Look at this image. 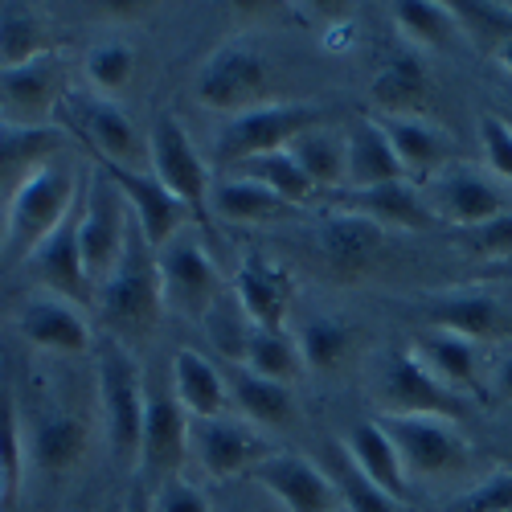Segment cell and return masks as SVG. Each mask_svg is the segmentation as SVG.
I'll list each match as a JSON object with an SVG mask.
<instances>
[{"instance_id": "1", "label": "cell", "mask_w": 512, "mask_h": 512, "mask_svg": "<svg viewBox=\"0 0 512 512\" xmlns=\"http://www.w3.org/2000/svg\"><path fill=\"white\" fill-rule=\"evenodd\" d=\"M95 312L103 324V336L123 340L127 349L144 345L164 320V283L156 250L144 242L140 226H132L127 246L119 254L115 271L95 287Z\"/></svg>"}, {"instance_id": "2", "label": "cell", "mask_w": 512, "mask_h": 512, "mask_svg": "<svg viewBox=\"0 0 512 512\" xmlns=\"http://www.w3.org/2000/svg\"><path fill=\"white\" fill-rule=\"evenodd\" d=\"M82 181L87 173L70 160V156H58L54 164H46L41 173H33L13 197H9V209H5V250H0V267H17V263H29L37 246L46 242L82 197Z\"/></svg>"}, {"instance_id": "3", "label": "cell", "mask_w": 512, "mask_h": 512, "mask_svg": "<svg viewBox=\"0 0 512 512\" xmlns=\"http://www.w3.org/2000/svg\"><path fill=\"white\" fill-rule=\"evenodd\" d=\"M95 398L103 414V439L119 467H136L140 435H144V406H148V377L140 373L136 349H127L115 336L95 340Z\"/></svg>"}, {"instance_id": "4", "label": "cell", "mask_w": 512, "mask_h": 512, "mask_svg": "<svg viewBox=\"0 0 512 512\" xmlns=\"http://www.w3.org/2000/svg\"><path fill=\"white\" fill-rule=\"evenodd\" d=\"M271 87H275L271 54L254 37L218 41L193 74V99L205 111L226 115V119H234L242 111H254V107H267Z\"/></svg>"}, {"instance_id": "5", "label": "cell", "mask_w": 512, "mask_h": 512, "mask_svg": "<svg viewBox=\"0 0 512 512\" xmlns=\"http://www.w3.org/2000/svg\"><path fill=\"white\" fill-rule=\"evenodd\" d=\"M320 123H332V111L324 103H267V107L242 111L218 127L213 160L222 168H234L254 156L283 152L295 136H304L308 127H320Z\"/></svg>"}, {"instance_id": "6", "label": "cell", "mask_w": 512, "mask_h": 512, "mask_svg": "<svg viewBox=\"0 0 512 512\" xmlns=\"http://www.w3.org/2000/svg\"><path fill=\"white\" fill-rule=\"evenodd\" d=\"M377 422L386 426V435L394 439L410 484L414 480H431V484L435 480H455V476L476 467V451H472V443H467V435L459 431V422L426 418V414H414V418L377 414Z\"/></svg>"}, {"instance_id": "7", "label": "cell", "mask_w": 512, "mask_h": 512, "mask_svg": "<svg viewBox=\"0 0 512 512\" xmlns=\"http://www.w3.org/2000/svg\"><path fill=\"white\" fill-rule=\"evenodd\" d=\"M369 398L377 406V414H398V418H447V422H463L467 414V398L451 394L447 386L426 373L410 349H394L381 353L373 373H369Z\"/></svg>"}, {"instance_id": "8", "label": "cell", "mask_w": 512, "mask_h": 512, "mask_svg": "<svg viewBox=\"0 0 512 512\" xmlns=\"http://www.w3.org/2000/svg\"><path fill=\"white\" fill-rule=\"evenodd\" d=\"M148 164H152V177L189 209V218L197 222V230H209V189H213L209 164L197 152L189 127L173 111H160L152 119Z\"/></svg>"}, {"instance_id": "9", "label": "cell", "mask_w": 512, "mask_h": 512, "mask_svg": "<svg viewBox=\"0 0 512 512\" xmlns=\"http://www.w3.org/2000/svg\"><path fill=\"white\" fill-rule=\"evenodd\" d=\"M136 218L127 209L123 193L115 189V181L95 168L82 181V201H78V250H82V267H87L91 287H99L127 246V234H132Z\"/></svg>"}, {"instance_id": "10", "label": "cell", "mask_w": 512, "mask_h": 512, "mask_svg": "<svg viewBox=\"0 0 512 512\" xmlns=\"http://www.w3.org/2000/svg\"><path fill=\"white\" fill-rule=\"evenodd\" d=\"M66 136H74L82 148L91 152L95 164H127L136 168L140 156V136H136V123L127 119V111L115 99H103L87 87H70L58 119H54Z\"/></svg>"}, {"instance_id": "11", "label": "cell", "mask_w": 512, "mask_h": 512, "mask_svg": "<svg viewBox=\"0 0 512 512\" xmlns=\"http://www.w3.org/2000/svg\"><path fill=\"white\" fill-rule=\"evenodd\" d=\"M156 263H160V283H164V308L185 320L201 324L209 308L230 291L193 226L181 230L164 250H156Z\"/></svg>"}, {"instance_id": "12", "label": "cell", "mask_w": 512, "mask_h": 512, "mask_svg": "<svg viewBox=\"0 0 512 512\" xmlns=\"http://www.w3.org/2000/svg\"><path fill=\"white\" fill-rule=\"evenodd\" d=\"M279 447L267 439V431L250 426L246 418H189V455L209 480H234L250 476L267 455Z\"/></svg>"}, {"instance_id": "13", "label": "cell", "mask_w": 512, "mask_h": 512, "mask_svg": "<svg viewBox=\"0 0 512 512\" xmlns=\"http://www.w3.org/2000/svg\"><path fill=\"white\" fill-rule=\"evenodd\" d=\"M414 312L426 320V328H443L455 336H467L476 345L492 340H512V308L500 295L484 287H447V291H426L414 300Z\"/></svg>"}, {"instance_id": "14", "label": "cell", "mask_w": 512, "mask_h": 512, "mask_svg": "<svg viewBox=\"0 0 512 512\" xmlns=\"http://www.w3.org/2000/svg\"><path fill=\"white\" fill-rule=\"evenodd\" d=\"M66 91H70V66L58 50L25 66H9L0 70V119L25 127H50L58 119Z\"/></svg>"}, {"instance_id": "15", "label": "cell", "mask_w": 512, "mask_h": 512, "mask_svg": "<svg viewBox=\"0 0 512 512\" xmlns=\"http://www.w3.org/2000/svg\"><path fill=\"white\" fill-rule=\"evenodd\" d=\"M189 459V414L173 398V390H160L148 381L144 406V435H140V484L152 492L164 480H177Z\"/></svg>"}, {"instance_id": "16", "label": "cell", "mask_w": 512, "mask_h": 512, "mask_svg": "<svg viewBox=\"0 0 512 512\" xmlns=\"http://www.w3.org/2000/svg\"><path fill=\"white\" fill-rule=\"evenodd\" d=\"M422 197L426 205H431V213L451 226V230H472V226H484L492 218H500V213L508 209L504 193L496 181H488L480 168L472 164H447L439 177H431L422 185Z\"/></svg>"}, {"instance_id": "17", "label": "cell", "mask_w": 512, "mask_h": 512, "mask_svg": "<svg viewBox=\"0 0 512 512\" xmlns=\"http://www.w3.org/2000/svg\"><path fill=\"white\" fill-rule=\"evenodd\" d=\"M406 349L451 394L467 402L488 398V357H484V345H476V340L443 332V328H422L414 332Z\"/></svg>"}, {"instance_id": "18", "label": "cell", "mask_w": 512, "mask_h": 512, "mask_svg": "<svg viewBox=\"0 0 512 512\" xmlns=\"http://www.w3.org/2000/svg\"><path fill=\"white\" fill-rule=\"evenodd\" d=\"M386 230H377L373 222L357 218V213H340L332 209L328 218L312 230V250L320 267H328L332 279L340 283H353V279H365L381 254H386Z\"/></svg>"}, {"instance_id": "19", "label": "cell", "mask_w": 512, "mask_h": 512, "mask_svg": "<svg viewBox=\"0 0 512 512\" xmlns=\"http://www.w3.org/2000/svg\"><path fill=\"white\" fill-rule=\"evenodd\" d=\"M230 295L238 300V308L246 312V320L254 328L283 332L291 300H295V275H291V267L271 259L267 250H246L234 279H230Z\"/></svg>"}, {"instance_id": "20", "label": "cell", "mask_w": 512, "mask_h": 512, "mask_svg": "<svg viewBox=\"0 0 512 512\" xmlns=\"http://www.w3.org/2000/svg\"><path fill=\"white\" fill-rule=\"evenodd\" d=\"M17 336L25 345L54 353V357H87L95 349V332L87 324V316L78 312V304L62 300L54 291H37L25 295V304L13 316Z\"/></svg>"}, {"instance_id": "21", "label": "cell", "mask_w": 512, "mask_h": 512, "mask_svg": "<svg viewBox=\"0 0 512 512\" xmlns=\"http://www.w3.org/2000/svg\"><path fill=\"white\" fill-rule=\"evenodd\" d=\"M250 480L259 484L283 512H336L340 496L328 480V472L300 455V451H275L250 472Z\"/></svg>"}, {"instance_id": "22", "label": "cell", "mask_w": 512, "mask_h": 512, "mask_svg": "<svg viewBox=\"0 0 512 512\" xmlns=\"http://www.w3.org/2000/svg\"><path fill=\"white\" fill-rule=\"evenodd\" d=\"M95 168H103L115 181V189L123 193L127 209H132V218L152 250H164L181 230H189V209L152 177V168L148 173L144 168H127V164H95Z\"/></svg>"}, {"instance_id": "23", "label": "cell", "mask_w": 512, "mask_h": 512, "mask_svg": "<svg viewBox=\"0 0 512 512\" xmlns=\"http://www.w3.org/2000/svg\"><path fill=\"white\" fill-rule=\"evenodd\" d=\"M336 209L357 213V218L373 222L386 234H422V230L439 226V218L431 213V205H426L422 189L410 185V181H390V185H377V189H340Z\"/></svg>"}, {"instance_id": "24", "label": "cell", "mask_w": 512, "mask_h": 512, "mask_svg": "<svg viewBox=\"0 0 512 512\" xmlns=\"http://www.w3.org/2000/svg\"><path fill=\"white\" fill-rule=\"evenodd\" d=\"M377 127L386 132L402 173L410 185H426L431 177H439L447 164H455V140L447 127L431 123L426 115H373Z\"/></svg>"}, {"instance_id": "25", "label": "cell", "mask_w": 512, "mask_h": 512, "mask_svg": "<svg viewBox=\"0 0 512 512\" xmlns=\"http://www.w3.org/2000/svg\"><path fill=\"white\" fill-rule=\"evenodd\" d=\"M25 443H29V467L41 476H66L82 463L91 447V426L87 418H78L74 410H41L25 426Z\"/></svg>"}, {"instance_id": "26", "label": "cell", "mask_w": 512, "mask_h": 512, "mask_svg": "<svg viewBox=\"0 0 512 512\" xmlns=\"http://www.w3.org/2000/svg\"><path fill=\"white\" fill-rule=\"evenodd\" d=\"M66 156V132L58 123L25 127L0 119V201H9L33 173Z\"/></svg>"}, {"instance_id": "27", "label": "cell", "mask_w": 512, "mask_h": 512, "mask_svg": "<svg viewBox=\"0 0 512 512\" xmlns=\"http://www.w3.org/2000/svg\"><path fill=\"white\" fill-rule=\"evenodd\" d=\"M431 95H435V87H431L426 58L410 46L394 50L377 66V74L369 82V103L377 107L373 115H422Z\"/></svg>"}, {"instance_id": "28", "label": "cell", "mask_w": 512, "mask_h": 512, "mask_svg": "<svg viewBox=\"0 0 512 512\" xmlns=\"http://www.w3.org/2000/svg\"><path fill=\"white\" fill-rule=\"evenodd\" d=\"M29 263H33V271H37V279L46 291L62 295V300H70V304H95V287L87 279L82 250H78V205H74L70 218L37 246V254Z\"/></svg>"}, {"instance_id": "29", "label": "cell", "mask_w": 512, "mask_h": 512, "mask_svg": "<svg viewBox=\"0 0 512 512\" xmlns=\"http://www.w3.org/2000/svg\"><path fill=\"white\" fill-rule=\"evenodd\" d=\"M340 451L353 459V467L365 480H373L381 492H390L394 500L410 504V476L402 467V455H398L394 439L386 435V426H381L377 418H365V422L349 426L345 439H340Z\"/></svg>"}, {"instance_id": "30", "label": "cell", "mask_w": 512, "mask_h": 512, "mask_svg": "<svg viewBox=\"0 0 512 512\" xmlns=\"http://www.w3.org/2000/svg\"><path fill=\"white\" fill-rule=\"evenodd\" d=\"M226 386H230V402L238 406V414L259 426V431H283L300 418V406H295V390L279 386V381H267L259 373H250L242 365H226Z\"/></svg>"}, {"instance_id": "31", "label": "cell", "mask_w": 512, "mask_h": 512, "mask_svg": "<svg viewBox=\"0 0 512 512\" xmlns=\"http://www.w3.org/2000/svg\"><path fill=\"white\" fill-rule=\"evenodd\" d=\"M349 136V168H345V189H377L390 181H406L402 164L386 140V132L377 127L373 115H361L345 127Z\"/></svg>"}, {"instance_id": "32", "label": "cell", "mask_w": 512, "mask_h": 512, "mask_svg": "<svg viewBox=\"0 0 512 512\" xmlns=\"http://www.w3.org/2000/svg\"><path fill=\"white\" fill-rule=\"evenodd\" d=\"M173 398L181 402V410L189 418H218L230 406L226 373L193 349H177V357H173Z\"/></svg>"}, {"instance_id": "33", "label": "cell", "mask_w": 512, "mask_h": 512, "mask_svg": "<svg viewBox=\"0 0 512 512\" xmlns=\"http://www.w3.org/2000/svg\"><path fill=\"white\" fill-rule=\"evenodd\" d=\"M287 152L312 177V185L320 193H340V189H345V168H349V136H345V127H336V123L308 127L304 136H295L287 144Z\"/></svg>"}, {"instance_id": "34", "label": "cell", "mask_w": 512, "mask_h": 512, "mask_svg": "<svg viewBox=\"0 0 512 512\" xmlns=\"http://www.w3.org/2000/svg\"><path fill=\"white\" fill-rule=\"evenodd\" d=\"M50 17L37 5H0V70L25 66L41 54H54Z\"/></svg>"}, {"instance_id": "35", "label": "cell", "mask_w": 512, "mask_h": 512, "mask_svg": "<svg viewBox=\"0 0 512 512\" xmlns=\"http://www.w3.org/2000/svg\"><path fill=\"white\" fill-rule=\"evenodd\" d=\"M209 209L218 213L222 222H234V226H267V222H279L291 213L287 201H279L271 189L254 185L246 177H226L222 185L209 189Z\"/></svg>"}, {"instance_id": "36", "label": "cell", "mask_w": 512, "mask_h": 512, "mask_svg": "<svg viewBox=\"0 0 512 512\" xmlns=\"http://www.w3.org/2000/svg\"><path fill=\"white\" fill-rule=\"evenodd\" d=\"M361 332L340 316H312L295 328V345L304 353V365L316 373H340L357 353Z\"/></svg>"}, {"instance_id": "37", "label": "cell", "mask_w": 512, "mask_h": 512, "mask_svg": "<svg viewBox=\"0 0 512 512\" xmlns=\"http://www.w3.org/2000/svg\"><path fill=\"white\" fill-rule=\"evenodd\" d=\"M390 17H394V25L406 37L410 50H455V41H463V29H459L451 5H435V0H398V5H390Z\"/></svg>"}, {"instance_id": "38", "label": "cell", "mask_w": 512, "mask_h": 512, "mask_svg": "<svg viewBox=\"0 0 512 512\" xmlns=\"http://www.w3.org/2000/svg\"><path fill=\"white\" fill-rule=\"evenodd\" d=\"M226 173L234 177H246L254 185H263L271 189L279 201H287L291 209L295 205H308L312 197H320V189L312 185V177L304 173L300 164H295V156L283 148V152H267V156H254V160H242L234 168H226Z\"/></svg>"}, {"instance_id": "39", "label": "cell", "mask_w": 512, "mask_h": 512, "mask_svg": "<svg viewBox=\"0 0 512 512\" xmlns=\"http://www.w3.org/2000/svg\"><path fill=\"white\" fill-rule=\"evenodd\" d=\"M242 369L250 373H259L267 381H279V386H295L308 365H304V353L300 345H295V332H263V328H254L250 336V345H246V357H242Z\"/></svg>"}, {"instance_id": "40", "label": "cell", "mask_w": 512, "mask_h": 512, "mask_svg": "<svg viewBox=\"0 0 512 512\" xmlns=\"http://www.w3.org/2000/svg\"><path fill=\"white\" fill-rule=\"evenodd\" d=\"M324 472H328V480H332V488L340 496V508L345 512H410V504L394 500L390 492H381L373 480H365L353 467V459L340 451V443H332V459H328Z\"/></svg>"}, {"instance_id": "41", "label": "cell", "mask_w": 512, "mask_h": 512, "mask_svg": "<svg viewBox=\"0 0 512 512\" xmlns=\"http://www.w3.org/2000/svg\"><path fill=\"white\" fill-rule=\"evenodd\" d=\"M82 74H87V91L103 95V99H115L119 91H127V82L136 78V50L132 41H99V46L87 54L82 62Z\"/></svg>"}, {"instance_id": "42", "label": "cell", "mask_w": 512, "mask_h": 512, "mask_svg": "<svg viewBox=\"0 0 512 512\" xmlns=\"http://www.w3.org/2000/svg\"><path fill=\"white\" fill-rule=\"evenodd\" d=\"M201 328L213 340V349L226 357V365H242L246 345H250V336H254V324L246 320V312L238 308V300H234L230 291L209 308V316L201 320Z\"/></svg>"}, {"instance_id": "43", "label": "cell", "mask_w": 512, "mask_h": 512, "mask_svg": "<svg viewBox=\"0 0 512 512\" xmlns=\"http://www.w3.org/2000/svg\"><path fill=\"white\" fill-rule=\"evenodd\" d=\"M451 246L476 263H496V267L512 263V209H504L500 218H492L484 226L451 230Z\"/></svg>"}, {"instance_id": "44", "label": "cell", "mask_w": 512, "mask_h": 512, "mask_svg": "<svg viewBox=\"0 0 512 512\" xmlns=\"http://www.w3.org/2000/svg\"><path fill=\"white\" fill-rule=\"evenodd\" d=\"M443 512H512V472H488L480 484L463 488Z\"/></svg>"}, {"instance_id": "45", "label": "cell", "mask_w": 512, "mask_h": 512, "mask_svg": "<svg viewBox=\"0 0 512 512\" xmlns=\"http://www.w3.org/2000/svg\"><path fill=\"white\" fill-rule=\"evenodd\" d=\"M480 148L488 173L512 185V127L504 115H480Z\"/></svg>"}, {"instance_id": "46", "label": "cell", "mask_w": 512, "mask_h": 512, "mask_svg": "<svg viewBox=\"0 0 512 512\" xmlns=\"http://www.w3.org/2000/svg\"><path fill=\"white\" fill-rule=\"evenodd\" d=\"M152 512H213V504L197 484L177 476V480H164L160 488H152Z\"/></svg>"}, {"instance_id": "47", "label": "cell", "mask_w": 512, "mask_h": 512, "mask_svg": "<svg viewBox=\"0 0 512 512\" xmlns=\"http://www.w3.org/2000/svg\"><path fill=\"white\" fill-rule=\"evenodd\" d=\"M488 398L512 402V345L488 357Z\"/></svg>"}, {"instance_id": "48", "label": "cell", "mask_w": 512, "mask_h": 512, "mask_svg": "<svg viewBox=\"0 0 512 512\" xmlns=\"http://www.w3.org/2000/svg\"><path fill=\"white\" fill-rule=\"evenodd\" d=\"M119 512H152V492H148V488L136 480V484H132V492H127V500H123V508H119Z\"/></svg>"}, {"instance_id": "49", "label": "cell", "mask_w": 512, "mask_h": 512, "mask_svg": "<svg viewBox=\"0 0 512 512\" xmlns=\"http://www.w3.org/2000/svg\"><path fill=\"white\" fill-rule=\"evenodd\" d=\"M103 13H111V17H136L144 5H99Z\"/></svg>"}, {"instance_id": "50", "label": "cell", "mask_w": 512, "mask_h": 512, "mask_svg": "<svg viewBox=\"0 0 512 512\" xmlns=\"http://www.w3.org/2000/svg\"><path fill=\"white\" fill-rule=\"evenodd\" d=\"M5 209H9V201H0V250H5Z\"/></svg>"}, {"instance_id": "51", "label": "cell", "mask_w": 512, "mask_h": 512, "mask_svg": "<svg viewBox=\"0 0 512 512\" xmlns=\"http://www.w3.org/2000/svg\"><path fill=\"white\" fill-rule=\"evenodd\" d=\"M496 275H500V279H508V283H512V263H504V267H496Z\"/></svg>"}, {"instance_id": "52", "label": "cell", "mask_w": 512, "mask_h": 512, "mask_svg": "<svg viewBox=\"0 0 512 512\" xmlns=\"http://www.w3.org/2000/svg\"><path fill=\"white\" fill-rule=\"evenodd\" d=\"M508 127H512V115H508Z\"/></svg>"}, {"instance_id": "53", "label": "cell", "mask_w": 512, "mask_h": 512, "mask_svg": "<svg viewBox=\"0 0 512 512\" xmlns=\"http://www.w3.org/2000/svg\"><path fill=\"white\" fill-rule=\"evenodd\" d=\"M336 512H345V508H336Z\"/></svg>"}]
</instances>
